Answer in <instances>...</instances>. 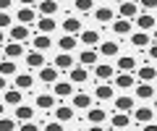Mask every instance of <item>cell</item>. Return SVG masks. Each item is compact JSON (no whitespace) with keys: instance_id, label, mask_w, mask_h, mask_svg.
<instances>
[{"instance_id":"cell-7","label":"cell","mask_w":157,"mask_h":131,"mask_svg":"<svg viewBox=\"0 0 157 131\" xmlns=\"http://www.w3.org/2000/svg\"><path fill=\"white\" fill-rule=\"evenodd\" d=\"M55 68L58 71H73V68H76V66H73L71 52H60V55L55 58Z\"/></svg>"},{"instance_id":"cell-39","label":"cell","mask_w":157,"mask_h":131,"mask_svg":"<svg viewBox=\"0 0 157 131\" xmlns=\"http://www.w3.org/2000/svg\"><path fill=\"white\" fill-rule=\"evenodd\" d=\"M0 131H16V121L3 115V118H0Z\"/></svg>"},{"instance_id":"cell-46","label":"cell","mask_w":157,"mask_h":131,"mask_svg":"<svg viewBox=\"0 0 157 131\" xmlns=\"http://www.w3.org/2000/svg\"><path fill=\"white\" fill-rule=\"evenodd\" d=\"M147 52H149V58H155V60H157V42H155V45H149V50H147Z\"/></svg>"},{"instance_id":"cell-33","label":"cell","mask_w":157,"mask_h":131,"mask_svg":"<svg viewBox=\"0 0 157 131\" xmlns=\"http://www.w3.org/2000/svg\"><path fill=\"white\" fill-rule=\"evenodd\" d=\"M6 55H8V60H13V58L24 55V47L18 45V42H8V45H6Z\"/></svg>"},{"instance_id":"cell-6","label":"cell","mask_w":157,"mask_h":131,"mask_svg":"<svg viewBox=\"0 0 157 131\" xmlns=\"http://www.w3.org/2000/svg\"><path fill=\"white\" fill-rule=\"evenodd\" d=\"M73 108L76 110H92V97L86 92H76L73 94Z\"/></svg>"},{"instance_id":"cell-43","label":"cell","mask_w":157,"mask_h":131,"mask_svg":"<svg viewBox=\"0 0 157 131\" xmlns=\"http://www.w3.org/2000/svg\"><path fill=\"white\" fill-rule=\"evenodd\" d=\"M139 6L144 8V11H152V8H157V0H141Z\"/></svg>"},{"instance_id":"cell-36","label":"cell","mask_w":157,"mask_h":131,"mask_svg":"<svg viewBox=\"0 0 157 131\" xmlns=\"http://www.w3.org/2000/svg\"><path fill=\"white\" fill-rule=\"evenodd\" d=\"M37 29L42 32V34H50L52 29H55V18H39V21H37Z\"/></svg>"},{"instance_id":"cell-23","label":"cell","mask_w":157,"mask_h":131,"mask_svg":"<svg viewBox=\"0 0 157 131\" xmlns=\"http://www.w3.org/2000/svg\"><path fill=\"white\" fill-rule=\"evenodd\" d=\"M134 84H136L134 74H118L115 76V87H118V89H131Z\"/></svg>"},{"instance_id":"cell-5","label":"cell","mask_w":157,"mask_h":131,"mask_svg":"<svg viewBox=\"0 0 157 131\" xmlns=\"http://www.w3.org/2000/svg\"><path fill=\"white\" fill-rule=\"evenodd\" d=\"M78 40H81V45H86V47L100 45V34H97V29H84V32L78 34Z\"/></svg>"},{"instance_id":"cell-28","label":"cell","mask_w":157,"mask_h":131,"mask_svg":"<svg viewBox=\"0 0 157 131\" xmlns=\"http://www.w3.org/2000/svg\"><path fill=\"white\" fill-rule=\"evenodd\" d=\"M94 18L100 24H110L113 18H115V11H113V8H97L94 11Z\"/></svg>"},{"instance_id":"cell-44","label":"cell","mask_w":157,"mask_h":131,"mask_svg":"<svg viewBox=\"0 0 157 131\" xmlns=\"http://www.w3.org/2000/svg\"><path fill=\"white\" fill-rule=\"evenodd\" d=\"M18 131H39V129H37V123L29 121V123H21V129H18Z\"/></svg>"},{"instance_id":"cell-22","label":"cell","mask_w":157,"mask_h":131,"mask_svg":"<svg viewBox=\"0 0 157 131\" xmlns=\"http://www.w3.org/2000/svg\"><path fill=\"white\" fill-rule=\"evenodd\" d=\"M37 110H52L55 108V97L52 94H37Z\"/></svg>"},{"instance_id":"cell-1","label":"cell","mask_w":157,"mask_h":131,"mask_svg":"<svg viewBox=\"0 0 157 131\" xmlns=\"http://www.w3.org/2000/svg\"><path fill=\"white\" fill-rule=\"evenodd\" d=\"M118 13H121V18H126V21H131V18H139V3L123 0V3L118 6Z\"/></svg>"},{"instance_id":"cell-12","label":"cell","mask_w":157,"mask_h":131,"mask_svg":"<svg viewBox=\"0 0 157 131\" xmlns=\"http://www.w3.org/2000/svg\"><path fill=\"white\" fill-rule=\"evenodd\" d=\"M26 66H29V68H39V71H42V68H45V55L37 52V50H32L26 55Z\"/></svg>"},{"instance_id":"cell-18","label":"cell","mask_w":157,"mask_h":131,"mask_svg":"<svg viewBox=\"0 0 157 131\" xmlns=\"http://www.w3.org/2000/svg\"><path fill=\"white\" fill-rule=\"evenodd\" d=\"M128 123H131V115H128V113H115V115H113V118H110V126H113V129H115V131L126 129V126H128Z\"/></svg>"},{"instance_id":"cell-16","label":"cell","mask_w":157,"mask_h":131,"mask_svg":"<svg viewBox=\"0 0 157 131\" xmlns=\"http://www.w3.org/2000/svg\"><path fill=\"white\" fill-rule=\"evenodd\" d=\"M78 63L89 68V66H97V50H81L78 52Z\"/></svg>"},{"instance_id":"cell-27","label":"cell","mask_w":157,"mask_h":131,"mask_svg":"<svg viewBox=\"0 0 157 131\" xmlns=\"http://www.w3.org/2000/svg\"><path fill=\"white\" fill-rule=\"evenodd\" d=\"M76 37H71V34H63L60 40H58V47H60L63 52H71V50H76Z\"/></svg>"},{"instance_id":"cell-3","label":"cell","mask_w":157,"mask_h":131,"mask_svg":"<svg viewBox=\"0 0 157 131\" xmlns=\"http://www.w3.org/2000/svg\"><path fill=\"white\" fill-rule=\"evenodd\" d=\"M134 105H136V100L131 94L115 97V110H118V113H128V110H134Z\"/></svg>"},{"instance_id":"cell-37","label":"cell","mask_w":157,"mask_h":131,"mask_svg":"<svg viewBox=\"0 0 157 131\" xmlns=\"http://www.w3.org/2000/svg\"><path fill=\"white\" fill-rule=\"evenodd\" d=\"M128 29H131V21H126V18L113 21V32H115V34H128Z\"/></svg>"},{"instance_id":"cell-4","label":"cell","mask_w":157,"mask_h":131,"mask_svg":"<svg viewBox=\"0 0 157 131\" xmlns=\"http://www.w3.org/2000/svg\"><path fill=\"white\" fill-rule=\"evenodd\" d=\"M86 79H89V71H86L84 66H76L73 71H68V81H71V84H84Z\"/></svg>"},{"instance_id":"cell-30","label":"cell","mask_w":157,"mask_h":131,"mask_svg":"<svg viewBox=\"0 0 157 131\" xmlns=\"http://www.w3.org/2000/svg\"><path fill=\"white\" fill-rule=\"evenodd\" d=\"M52 92H55L58 97H68V94H73V84L71 81H58V84L52 87Z\"/></svg>"},{"instance_id":"cell-34","label":"cell","mask_w":157,"mask_h":131,"mask_svg":"<svg viewBox=\"0 0 157 131\" xmlns=\"http://www.w3.org/2000/svg\"><path fill=\"white\" fill-rule=\"evenodd\" d=\"M152 94H155L152 84H139L136 87V97H139V100H152Z\"/></svg>"},{"instance_id":"cell-25","label":"cell","mask_w":157,"mask_h":131,"mask_svg":"<svg viewBox=\"0 0 157 131\" xmlns=\"http://www.w3.org/2000/svg\"><path fill=\"white\" fill-rule=\"evenodd\" d=\"M134 118L139 121V123H152V118H155V113H152V108H136L134 110Z\"/></svg>"},{"instance_id":"cell-53","label":"cell","mask_w":157,"mask_h":131,"mask_svg":"<svg viewBox=\"0 0 157 131\" xmlns=\"http://www.w3.org/2000/svg\"><path fill=\"white\" fill-rule=\"evenodd\" d=\"M155 40H157V29H155Z\"/></svg>"},{"instance_id":"cell-51","label":"cell","mask_w":157,"mask_h":131,"mask_svg":"<svg viewBox=\"0 0 157 131\" xmlns=\"http://www.w3.org/2000/svg\"><path fill=\"white\" fill-rule=\"evenodd\" d=\"M3 110H6V108H3V102H0V118H3Z\"/></svg>"},{"instance_id":"cell-49","label":"cell","mask_w":157,"mask_h":131,"mask_svg":"<svg viewBox=\"0 0 157 131\" xmlns=\"http://www.w3.org/2000/svg\"><path fill=\"white\" fill-rule=\"evenodd\" d=\"M89 131H105L102 126H89Z\"/></svg>"},{"instance_id":"cell-2","label":"cell","mask_w":157,"mask_h":131,"mask_svg":"<svg viewBox=\"0 0 157 131\" xmlns=\"http://www.w3.org/2000/svg\"><path fill=\"white\" fill-rule=\"evenodd\" d=\"M94 74H97V79H100L102 84H107L110 79H115V76H118L110 63H97V66H94Z\"/></svg>"},{"instance_id":"cell-42","label":"cell","mask_w":157,"mask_h":131,"mask_svg":"<svg viewBox=\"0 0 157 131\" xmlns=\"http://www.w3.org/2000/svg\"><path fill=\"white\" fill-rule=\"evenodd\" d=\"M8 26H11V16H8V13H0V32L8 29Z\"/></svg>"},{"instance_id":"cell-19","label":"cell","mask_w":157,"mask_h":131,"mask_svg":"<svg viewBox=\"0 0 157 131\" xmlns=\"http://www.w3.org/2000/svg\"><path fill=\"white\" fill-rule=\"evenodd\" d=\"M100 52H102L105 58H115L118 52H121V47H118V42L107 40V42H100Z\"/></svg>"},{"instance_id":"cell-32","label":"cell","mask_w":157,"mask_h":131,"mask_svg":"<svg viewBox=\"0 0 157 131\" xmlns=\"http://www.w3.org/2000/svg\"><path fill=\"white\" fill-rule=\"evenodd\" d=\"M32 84H34V79L29 74H16V89H32Z\"/></svg>"},{"instance_id":"cell-31","label":"cell","mask_w":157,"mask_h":131,"mask_svg":"<svg viewBox=\"0 0 157 131\" xmlns=\"http://www.w3.org/2000/svg\"><path fill=\"white\" fill-rule=\"evenodd\" d=\"M55 118L60 121V123L71 121L73 118V108H68V105H58V108H55Z\"/></svg>"},{"instance_id":"cell-10","label":"cell","mask_w":157,"mask_h":131,"mask_svg":"<svg viewBox=\"0 0 157 131\" xmlns=\"http://www.w3.org/2000/svg\"><path fill=\"white\" fill-rule=\"evenodd\" d=\"M39 81H45V84H58V68L55 66H45V68L39 71Z\"/></svg>"},{"instance_id":"cell-24","label":"cell","mask_w":157,"mask_h":131,"mask_svg":"<svg viewBox=\"0 0 157 131\" xmlns=\"http://www.w3.org/2000/svg\"><path fill=\"white\" fill-rule=\"evenodd\" d=\"M34 115V108L32 105H18L16 108V121H21V123H29Z\"/></svg>"},{"instance_id":"cell-15","label":"cell","mask_w":157,"mask_h":131,"mask_svg":"<svg viewBox=\"0 0 157 131\" xmlns=\"http://www.w3.org/2000/svg\"><path fill=\"white\" fill-rule=\"evenodd\" d=\"M63 32L73 37L76 32H81V21H78L76 16H66V21H63Z\"/></svg>"},{"instance_id":"cell-54","label":"cell","mask_w":157,"mask_h":131,"mask_svg":"<svg viewBox=\"0 0 157 131\" xmlns=\"http://www.w3.org/2000/svg\"><path fill=\"white\" fill-rule=\"evenodd\" d=\"M121 131H126V129H121Z\"/></svg>"},{"instance_id":"cell-20","label":"cell","mask_w":157,"mask_h":131,"mask_svg":"<svg viewBox=\"0 0 157 131\" xmlns=\"http://www.w3.org/2000/svg\"><path fill=\"white\" fill-rule=\"evenodd\" d=\"M37 8L45 13V18H52V13H55L60 6H58V0H42V3H37Z\"/></svg>"},{"instance_id":"cell-41","label":"cell","mask_w":157,"mask_h":131,"mask_svg":"<svg viewBox=\"0 0 157 131\" xmlns=\"http://www.w3.org/2000/svg\"><path fill=\"white\" fill-rule=\"evenodd\" d=\"M45 131H63V123L60 121H50V123H45Z\"/></svg>"},{"instance_id":"cell-35","label":"cell","mask_w":157,"mask_h":131,"mask_svg":"<svg viewBox=\"0 0 157 131\" xmlns=\"http://www.w3.org/2000/svg\"><path fill=\"white\" fill-rule=\"evenodd\" d=\"M94 97H97V100H110V97H113V87L110 84H100L94 89Z\"/></svg>"},{"instance_id":"cell-38","label":"cell","mask_w":157,"mask_h":131,"mask_svg":"<svg viewBox=\"0 0 157 131\" xmlns=\"http://www.w3.org/2000/svg\"><path fill=\"white\" fill-rule=\"evenodd\" d=\"M16 74V63L13 60H0V76H13Z\"/></svg>"},{"instance_id":"cell-52","label":"cell","mask_w":157,"mask_h":131,"mask_svg":"<svg viewBox=\"0 0 157 131\" xmlns=\"http://www.w3.org/2000/svg\"><path fill=\"white\" fill-rule=\"evenodd\" d=\"M155 110H157V97H155Z\"/></svg>"},{"instance_id":"cell-8","label":"cell","mask_w":157,"mask_h":131,"mask_svg":"<svg viewBox=\"0 0 157 131\" xmlns=\"http://www.w3.org/2000/svg\"><path fill=\"white\" fill-rule=\"evenodd\" d=\"M136 76H139L141 84H149V81L157 79V68H155V66H141V68L136 71Z\"/></svg>"},{"instance_id":"cell-26","label":"cell","mask_w":157,"mask_h":131,"mask_svg":"<svg viewBox=\"0 0 157 131\" xmlns=\"http://www.w3.org/2000/svg\"><path fill=\"white\" fill-rule=\"evenodd\" d=\"M136 24H139V29H141V32H149V29H152V32H155V16H149V13H141V16L139 18H136Z\"/></svg>"},{"instance_id":"cell-21","label":"cell","mask_w":157,"mask_h":131,"mask_svg":"<svg viewBox=\"0 0 157 131\" xmlns=\"http://www.w3.org/2000/svg\"><path fill=\"white\" fill-rule=\"evenodd\" d=\"M34 50L37 52H45V50H50L52 47V40H50V34H39V37H34Z\"/></svg>"},{"instance_id":"cell-11","label":"cell","mask_w":157,"mask_h":131,"mask_svg":"<svg viewBox=\"0 0 157 131\" xmlns=\"http://www.w3.org/2000/svg\"><path fill=\"white\" fill-rule=\"evenodd\" d=\"M29 40V29L26 26H21V24H16V26H11V42H26Z\"/></svg>"},{"instance_id":"cell-50","label":"cell","mask_w":157,"mask_h":131,"mask_svg":"<svg viewBox=\"0 0 157 131\" xmlns=\"http://www.w3.org/2000/svg\"><path fill=\"white\" fill-rule=\"evenodd\" d=\"M3 40H6V32H0V45H3Z\"/></svg>"},{"instance_id":"cell-14","label":"cell","mask_w":157,"mask_h":131,"mask_svg":"<svg viewBox=\"0 0 157 131\" xmlns=\"http://www.w3.org/2000/svg\"><path fill=\"white\" fill-rule=\"evenodd\" d=\"M107 118V113L102 108H92V110H86V121H89L92 126H102V121Z\"/></svg>"},{"instance_id":"cell-17","label":"cell","mask_w":157,"mask_h":131,"mask_svg":"<svg viewBox=\"0 0 157 131\" xmlns=\"http://www.w3.org/2000/svg\"><path fill=\"white\" fill-rule=\"evenodd\" d=\"M3 94H6V105H13V108H18V105H21V100H24V92L16 89V87H13V89H8V92H3Z\"/></svg>"},{"instance_id":"cell-47","label":"cell","mask_w":157,"mask_h":131,"mask_svg":"<svg viewBox=\"0 0 157 131\" xmlns=\"http://www.w3.org/2000/svg\"><path fill=\"white\" fill-rule=\"evenodd\" d=\"M141 131H157V123H147V126H144Z\"/></svg>"},{"instance_id":"cell-9","label":"cell","mask_w":157,"mask_h":131,"mask_svg":"<svg viewBox=\"0 0 157 131\" xmlns=\"http://www.w3.org/2000/svg\"><path fill=\"white\" fill-rule=\"evenodd\" d=\"M118 71H121V74H131V71H136V58L134 55L118 58Z\"/></svg>"},{"instance_id":"cell-40","label":"cell","mask_w":157,"mask_h":131,"mask_svg":"<svg viewBox=\"0 0 157 131\" xmlns=\"http://www.w3.org/2000/svg\"><path fill=\"white\" fill-rule=\"evenodd\" d=\"M73 8H78V11H92L94 8V0H73Z\"/></svg>"},{"instance_id":"cell-48","label":"cell","mask_w":157,"mask_h":131,"mask_svg":"<svg viewBox=\"0 0 157 131\" xmlns=\"http://www.w3.org/2000/svg\"><path fill=\"white\" fill-rule=\"evenodd\" d=\"M6 89V76H0V92Z\"/></svg>"},{"instance_id":"cell-13","label":"cell","mask_w":157,"mask_h":131,"mask_svg":"<svg viewBox=\"0 0 157 131\" xmlns=\"http://www.w3.org/2000/svg\"><path fill=\"white\" fill-rule=\"evenodd\" d=\"M16 18H18V24H21V26H29V24L34 21V8H29V6L18 8V11H16Z\"/></svg>"},{"instance_id":"cell-45","label":"cell","mask_w":157,"mask_h":131,"mask_svg":"<svg viewBox=\"0 0 157 131\" xmlns=\"http://www.w3.org/2000/svg\"><path fill=\"white\" fill-rule=\"evenodd\" d=\"M13 3L11 0H0V13H8V8H11Z\"/></svg>"},{"instance_id":"cell-29","label":"cell","mask_w":157,"mask_h":131,"mask_svg":"<svg viewBox=\"0 0 157 131\" xmlns=\"http://www.w3.org/2000/svg\"><path fill=\"white\" fill-rule=\"evenodd\" d=\"M131 45L134 47H149V34L147 32H134L131 34Z\"/></svg>"}]
</instances>
